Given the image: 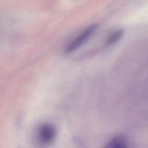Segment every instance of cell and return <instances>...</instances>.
<instances>
[{
    "instance_id": "obj_1",
    "label": "cell",
    "mask_w": 148,
    "mask_h": 148,
    "mask_svg": "<svg viewBox=\"0 0 148 148\" xmlns=\"http://www.w3.org/2000/svg\"><path fill=\"white\" fill-rule=\"evenodd\" d=\"M56 134V130L53 125L50 123H43L36 131V138L40 144L48 145L54 140Z\"/></svg>"
},
{
    "instance_id": "obj_2",
    "label": "cell",
    "mask_w": 148,
    "mask_h": 148,
    "mask_svg": "<svg viewBox=\"0 0 148 148\" xmlns=\"http://www.w3.org/2000/svg\"><path fill=\"white\" fill-rule=\"evenodd\" d=\"M97 27V24H92L85 28L77 37L68 45L65 50V52L68 53L79 48L91 36Z\"/></svg>"
},
{
    "instance_id": "obj_3",
    "label": "cell",
    "mask_w": 148,
    "mask_h": 148,
    "mask_svg": "<svg viewBox=\"0 0 148 148\" xmlns=\"http://www.w3.org/2000/svg\"><path fill=\"white\" fill-rule=\"evenodd\" d=\"M103 148H130L128 146L126 137L119 135L112 138Z\"/></svg>"
},
{
    "instance_id": "obj_4",
    "label": "cell",
    "mask_w": 148,
    "mask_h": 148,
    "mask_svg": "<svg viewBox=\"0 0 148 148\" xmlns=\"http://www.w3.org/2000/svg\"><path fill=\"white\" fill-rule=\"evenodd\" d=\"M123 34L124 31L121 29L113 32L106 40V45L110 46L117 43L123 37Z\"/></svg>"
},
{
    "instance_id": "obj_5",
    "label": "cell",
    "mask_w": 148,
    "mask_h": 148,
    "mask_svg": "<svg viewBox=\"0 0 148 148\" xmlns=\"http://www.w3.org/2000/svg\"><path fill=\"white\" fill-rule=\"evenodd\" d=\"M20 148H21V147H20Z\"/></svg>"
}]
</instances>
